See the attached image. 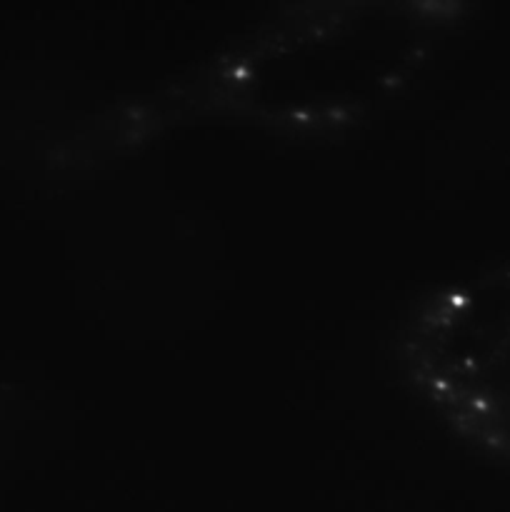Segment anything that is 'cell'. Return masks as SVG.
<instances>
[{
    "label": "cell",
    "instance_id": "cell-1",
    "mask_svg": "<svg viewBox=\"0 0 510 512\" xmlns=\"http://www.w3.org/2000/svg\"><path fill=\"white\" fill-rule=\"evenodd\" d=\"M468 0H285L195 60L85 110L55 145L63 173H95L188 128L340 140L425 78L468 23Z\"/></svg>",
    "mask_w": 510,
    "mask_h": 512
},
{
    "label": "cell",
    "instance_id": "cell-2",
    "mask_svg": "<svg viewBox=\"0 0 510 512\" xmlns=\"http://www.w3.org/2000/svg\"><path fill=\"white\" fill-rule=\"evenodd\" d=\"M390 353L435 425L510 468V255L420 290L395 320Z\"/></svg>",
    "mask_w": 510,
    "mask_h": 512
}]
</instances>
